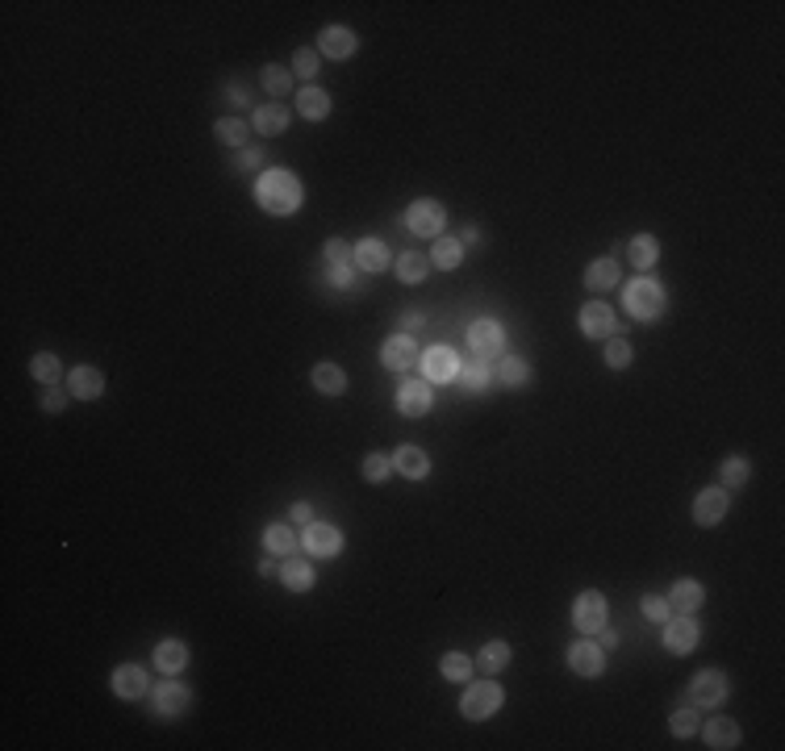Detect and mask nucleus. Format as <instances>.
I'll return each instance as SVG.
<instances>
[{
  "label": "nucleus",
  "mask_w": 785,
  "mask_h": 751,
  "mask_svg": "<svg viewBox=\"0 0 785 751\" xmlns=\"http://www.w3.org/2000/svg\"><path fill=\"white\" fill-rule=\"evenodd\" d=\"M301 180L292 176L289 167H272V172H263L260 184H255V205L268 209L272 218H292L297 209H301Z\"/></svg>",
  "instance_id": "1"
},
{
  "label": "nucleus",
  "mask_w": 785,
  "mask_h": 751,
  "mask_svg": "<svg viewBox=\"0 0 785 751\" xmlns=\"http://www.w3.org/2000/svg\"><path fill=\"white\" fill-rule=\"evenodd\" d=\"M664 305H669L664 288L656 284V280H648V276L631 280V284H627V292H622V309H627L635 322H656V317L664 314Z\"/></svg>",
  "instance_id": "2"
},
{
  "label": "nucleus",
  "mask_w": 785,
  "mask_h": 751,
  "mask_svg": "<svg viewBox=\"0 0 785 751\" xmlns=\"http://www.w3.org/2000/svg\"><path fill=\"white\" fill-rule=\"evenodd\" d=\"M501 701H506L501 684L497 681H477V684H469V693H464V701H460V714H464L469 723H485V718H493V714L501 710Z\"/></svg>",
  "instance_id": "3"
},
{
  "label": "nucleus",
  "mask_w": 785,
  "mask_h": 751,
  "mask_svg": "<svg viewBox=\"0 0 785 751\" xmlns=\"http://www.w3.org/2000/svg\"><path fill=\"white\" fill-rule=\"evenodd\" d=\"M469 347L477 359H501L506 356V330L497 326L493 317H481V322H472L469 326Z\"/></svg>",
  "instance_id": "4"
},
{
  "label": "nucleus",
  "mask_w": 785,
  "mask_h": 751,
  "mask_svg": "<svg viewBox=\"0 0 785 751\" xmlns=\"http://www.w3.org/2000/svg\"><path fill=\"white\" fill-rule=\"evenodd\" d=\"M727 676L723 672H715V668H706V672H698L693 676V684H689V701L698 706V710H715V706H723L727 701Z\"/></svg>",
  "instance_id": "5"
},
{
  "label": "nucleus",
  "mask_w": 785,
  "mask_h": 751,
  "mask_svg": "<svg viewBox=\"0 0 785 751\" xmlns=\"http://www.w3.org/2000/svg\"><path fill=\"white\" fill-rule=\"evenodd\" d=\"M443 221H447V213H443V205L430 201V196H422V201H413V205L405 209V226H410L418 238H439Z\"/></svg>",
  "instance_id": "6"
},
{
  "label": "nucleus",
  "mask_w": 785,
  "mask_h": 751,
  "mask_svg": "<svg viewBox=\"0 0 785 751\" xmlns=\"http://www.w3.org/2000/svg\"><path fill=\"white\" fill-rule=\"evenodd\" d=\"M573 627L581 630V635H597V630L606 627V597L602 593H581L577 601H573Z\"/></svg>",
  "instance_id": "7"
},
{
  "label": "nucleus",
  "mask_w": 785,
  "mask_h": 751,
  "mask_svg": "<svg viewBox=\"0 0 785 751\" xmlns=\"http://www.w3.org/2000/svg\"><path fill=\"white\" fill-rule=\"evenodd\" d=\"M301 547L309 551V555H317V560H334L339 551H343V534H339V526H326V522H309L301 534Z\"/></svg>",
  "instance_id": "8"
},
{
  "label": "nucleus",
  "mask_w": 785,
  "mask_h": 751,
  "mask_svg": "<svg viewBox=\"0 0 785 751\" xmlns=\"http://www.w3.org/2000/svg\"><path fill=\"white\" fill-rule=\"evenodd\" d=\"M568 668L577 672V676H602L606 672V647L593 643V635H585V643L568 647Z\"/></svg>",
  "instance_id": "9"
},
{
  "label": "nucleus",
  "mask_w": 785,
  "mask_h": 751,
  "mask_svg": "<svg viewBox=\"0 0 785 751\" xmlns=\"http://www.w3.org/2000/svg\"><path fill=\"white\" fill-rule=\"evenodd\" d=\"M664 647L673 656H689L698 647V622H693V614H673L664 622Z\"/></svg>",
  "instance_id": "10"
},
{
  "label": "nucleus",
  "mask_w": 785,
  "mask_h": 751,
  "mask_svg": "<svg viewBox=\"0 0 785 751\" xmlns=\"http://www.w3.org/2000/svg\"><path fill=\"white\" fill-rule=\"evenodd\" d=\"M418 368H422L427 384H452L455 376H460V359H455V351H447V347H435V351H427V356L418 359Z\"/></svg>",
  "instance_id": "11"
},
{
  "label": "nucleus",
  "mask_w": 785,
  "mask_h": 751,
  "mask_svg": "<svg viewBox=\"0 0 785 751\" xmlns=\"http://www.w3.org/2000/svg\"><path fill=\"white\" fill-rule=\"evenodd\" d=\"M727 509H731L727 489H702L693 497V522L698 526H718V522L727 518Z\"/></svg>",
  "instance_id": "12"
},
{
  "label": "nucleus",
  "mask_w": 785,
  "mask_h": 751,
  "mask_svg": "<svg viewBox=\"0 0 785 751\" xmlns=\"http://www.w3.org/2000/svg\"><path fill=\"white\" fill-rule=\"evenodd\" d=\"M418 342H413V334H393V339L380 347V364H385L388 372H410L413 364H418Z\"/></svg>",
  "instance_id": "13"
},
{
  "label": "nucleus",
  "mask_w": 785,
  "mask_h": 751,
  "mask_svg": "<svg viewBox=\"0 0 785 751\" xmlns=\"http://www.w3.org/2000/svg\"><path fill=\"white\" fill-rule=\"evenodd\" d=\"M581 334L585 339H610L614 334V309H610L606 300H589L581 309Z\"/></svg>",
  "instance_id": "14"
},
{
  "label": "nucleus",
  "mask_w": 785,
  "mask_h": 751,
  "mask_svg": "<svg viewBox=\"0 0 785 751\" xmlns=\"http://www.w3.org/2000/svg\"><path fill=\"white\" fill-rule=\"evenodd\" d=\"M317 51L326 59H351L359 51V38L347 26H326L317 34Z\"/></svg>",
  "instance_id": "15"
},
{
  "label": "nucleus",
  "mask_w": 785,
  "mask_h": 751,
  "mask_svg": "<svg viewBox=\"0 0 785 751\" xmlns=\"http://www.w3.org/2000/svg\"><path fill=\"white\" fill-rule=\"evenodd\" d=\"M430 405H435V396H430L427 380H405L397 388V410L405 418H422V413H430Z\"/></svg>",
  "instance_id": "16"
},
{
  "label": "nucleus",
  "mask_w": 785,
  "mask_h": 751,
  "mask_svg": "<svg viewBox=\"0 0 785 751\" xmlns=\"http://www.w3.org/2000/svg\"><path fill=\"white\" fill-rule=\"evenodd\" d=\"M151 689V676L147 668H138V664H122V668L113 672V693L125 697V701H134V697H147Z\"/></svg>",
  "instance_id": "17"
},
{
  "label": "nucleus",
  "mask_w": 785,
  "mask_h": 751,
  "mask_svg": "<svg viewBox=\"0 0 785 751\" xmlns=\"http://www.w3.org/2000/svg\"><path fill=\"white\" fill-rule=\"evenodd\" d=\"M155 668L164 672V676H176V672L188 668V647L180 639H164L155 647Z\"/></svg>",
  "instance_id": "18"
},
{
  "label": "nucleus",
  "mask_w": 785,
  "mask_h": 751,
  "mask_svg": "<svg viewBox=\"0 0 785 751\" xmlns=\"http://www.w3.org/2000/svg\"><path fill=\"white\" fill-rule=\"evenodd\" d=\"M297 113H301L305 122H326L331 117V96L314 88V84H305L301 92H297Z\"/></svg>",
  "instance_id": "19"
},
{
  "label": "nucleus",
  "mask_w": 785,
  "mask_h": 751,
  "mask_svg": "<svg viewBox=\"0 0 785 751\" xmlns=\"http://www.w3.org/2000/svg\"><path fill=\"white\" fill-rule=\"evenodd\" d=\"M263 547H268V551H272L276 560H289L292 551H297V547H301V539H297V534H292V526H289V522H272V526H268V531H263Z\"/></svg>",
  "instance_id": "20"
},
{
  "label": "nucleus",
  "mask_w": 785,
  "mask_h": 751,
  "mask_svg": "<svg viewBox=\"0 0 785 751\" xmlns=\"http://www.w3.org/2000/svg\"><path fill=\"white\" fill-rule=\"evenodd\" d=\"M68 388H71V396H80V401H97V396L105 393V376L84 364V368H76L68 376Z\"/></svg>",
  "instance_id": "21"
},
{
  "label": "nucleus",
  "mask_w": 785,
  "mask_h": 751,
  "mask_svg": "<svg viewBox=\"0 0 785 751\" xmlns=\"http://www.w3.org/2000/svg\"><path fill=\"white\" fill-rule=\"evenodd\" d=\"M356 268L359 272H385L388 268V246L380 238H359L356 243Z\"/></svg>",
  "instance_id": "22"
},
{
  "label": "nucleus",
  "mask_w": 785,
  "mask_h": 751,
  "mask_svg": "<svg viewBox=\"0 0 785 751\" xmlns=\"http://www.w3.org/2000/svg\"><path fill=\"white\" fill-rule=\"evenodd\" d=\"M706 739V747H715V751H731V747H740V726L731 723V718H710L702 731Z\"/></svg>",
  "instance_id": "23"
},
{
  "label": "nucleus",
  "mask_w": 785,
  "mask_h": 751,
  "mask_svg": "<svg viewBox=\"0 0 785 751\" xmlns=\"http://www.w3.org/2000/svg\"><path fill=\"white\" fill-rule=\"evenodd\" d=\"M706 601V588L698 580H677L673 593H669V605H673L677 614H693V610H702Z\"/></svg>",
  "instance_id": "24"
},
{
  "label": "nucleus",
  "mask_w": 785,
  "mask_h": 751,
  "mask_svg": "<svg viewBox=\"0 0 785 751\" xmlns=\"http://www.w3.org/2000/svg\"><path fill=\"white\" fill-rule=\"evenodd\" d=\"M188 706V689L180 681H164L159 689H155V714H164V718H172V714H180Z\"/></svg>",
  "instance_id": "25"
},
{
  "label": "nucleus",
  "mask_w": 785,
  "mask_h": 751,
  "mask_svg": "<svg viewBox=\"0 0 785 751\" xmlns=\"http://www.w3.org/2000/svg\"><path fill=\"white\" fill-rule=\"evenodd\" d=\"M393 467H397L405 480H427L430 476L427 451H418V447H401L397 455H393Z\"/></svg>",
  "instance_id": "26"
},
{
  "label": "nucleus",
  "mask_w": 785,
  "mask_h": 751,
  "mask_svg": "<svg viewBox=\"0 0 785 751\" xmlns=\"http://www.w3.org/2000/svg\"><path fill=\"white\" fill-rule=\"evenodd\" d=\"M280 585L289 588V593H309L314 588V568L305 560H297V555H289L284 568H280Z\"/></svg>",
  "instance_id": "27"
},
{
  "label": "nucleus",
  "mask_w": 785,
  "mask_h": 751,
  "mask_svg": "<svg viewBox=\"0 0 785 751\" xmlns=\"http://www.w3.org/2000/svg\"><path fill=\"white\" fill-rule=\"evenodd\" d=\"M622 246H627V260H631L639 272H648L652 263L661 260V243H656L652 234H635L631 243H622Z\"/></svg>",
  "instance_id": "28"
},
{
  "label": "nucleus",
  "mask_w": 785,
  "mask_h": 751,
  "mask_svg": "<svg viewBox=\"0 0 785 751\" xmlns=\"http://www.w3.org/2000/svg\"><path fill=\"white\" fill-rule=\"evenodd\" d=\"M455 380L464 384L469 393H485V388H489V384H493L497 376H493V368H489L485 359H477V356H472L469 364H460V376H455Z\"/></svg>",
  "instance_id": "29"
},
{
  "label": "nucleus",
  "mask_w": 785,
  "mask_h": 751,
  "mask_svg": "<svg viewBox=\"0 0 785 751\" xmlns=\"http://www.w3.org/2000/svg\"><path fill=\"white\" fill-rule=\"evenodd\" d=\"M585 284L593 288V292H606V288L619 284V260H593L589 268H585Z\"/></svg>",
  "instance_id": "30"
},
{
  "label": "nucleus",
  "mask_w": 785,
  "mask_h": 751,
  "mask_svg": "<svg viewBox=\"0 0 785 751\" xmlns=\"http://www.w3.org/2000/svg\"><path fill=\"white\" fill-rule=\"evenodd\" d=\"M284 125H289V109H280V105H263V109H255V117H251V130H260V134H284Z\"/></svg>",
  "instance_id": "31"
},
{
  "label": "nucleus",
  "mask_w": 785,
  "mask_h": 751,
  "mask_svg": "<svg viewBox=\"0 0 785 751\" xmlns=\"http://www.w3.org/2000/svg\"><path fill=\"white\" fill-rule=\"evenodd\" d=\"M497 384H506V388H526V384H531V368H526L523 359L501 356L497 359Z\"/></svg>",
  "instance_id": "32"
},
{
  "label": "nucleus",
  "mask_w": 785,
  "mask_h": 751,
  "mask_svg": "<svg viewBox=\"0 0 785 751\" xmlns=\"http://www.w3.org/2000/svg\"><path fill=\"white\" fill-rule=\"evenodd\" d=\"M506 664H510V647H506V643H501V639L485 643V647H481V656H477V668H481L485 676H497V672L506 668Z\"/></svg>",
  "instance_id": "33"
},
{
  "label": "nucleus",
  "mask_w": 785,
  "mask_h": 751,
  "mask_svg": "<svg viewBox=\"0 0 785 751\" xmlns=\"http://www.w3.org/2000/svg\"><path fill=\"white\" fill-rule=\"evenodd\" d=\"M314 388H317V393H326V396L347 393L343 368H334V364H317V368H314Z\"/></svg>",
  "instance_id": "34"
},
{
  "label": "nucleus",
  "mask_w": 785,
  "mask_h": 751,
  "mask_svg": "<svg viewBox=\"0 0 785 751\" xmlns=\"http://www.w3.org/2000/svg\"><path fill=\"white\" fill-rule=\"evenodd\" d=\"M213 134H218V142H226V147L243 150L247 147V138H251V125L238 122V117H221V122L213 125Z\"/></svg>",
  "instance_id": "35"
},
{
  "label": "nucleus",
  "mask_w": 785,
  "mask_h": 751,
  "mask_svg": "<svg viewBox=\"0 0 785 751\" xmlns=\"http://www.w3.org/2000/svg\"><path fill=\"white\" fill-rule=\"evenodd\" d=\"M460 260H464V243H460V238H439V243H435V251H430V263H435V268H443V272L460 268Z\"/></svg>",
  "instance_id": "36"
},
{
  "label": "nucleus",
  "mask_w": 785,
  "mask_h": 751,
  "mask_svg": "<svg viewBox=\"0 0 785 751\" xmlns=\"http://www.w3.org/2000/svg\"><path fill=\"white\" fill-rule=\"evenodd\" d=\"M427 255H418V251H405L397 260V276H401V284H422L427 280Z\"/></svg>",
  "instance_id": "37"
},
{
  "label": "nucleus",
  "mask_w": 785,
  "mask_h": 751,
  "mask_svg": "<svg viewBox=\"0 0 785 751\" xmlns=\"http://www.w3.org/2000/svg\"><path fill=\"white\" fill-rule=\"evenodd\" d=\"M718 476H723V489H740V484L752 476V464H748L744 455H727L723 467H718Z\"/></svg>",
  "instance_id": "38"
},
{
  "label": "nucleus",
  "mask_w": 785,
  "mask_h": 751,
  "mask_svg": "<svg viewBox=\"0 0 785 751\" xmlns=\"http://www.w3.org/2000/svg\"><path fill=\"white\" fill-rule=\"evenodd\" d=\"M439 672L447 676V681H455V684H464L472 676V659L464 656V651H447V656L439 659Z\"/></svg>",
  "instance_id": "39"
},
{
  "label": "nucleus",
  "mask_w": 785,
  "mask_h": 751,
  "mask_svg": "<svg viewBox=\"0 0 785 751\" xmlns=\"http://www.w3.org/2000/svg\"><path fill=\"white\" fill-rule=\"evenodd\" d=\"M263 88H268L272 96L292 92V71L280 68V63H268V68H263Z\"/></svg>",
  "instance_id": "40"
},
{
  "label": "nucleus",
  "mask_w": 785,
  "mask_h": 751,
  "mask_svg": "<svg viewBox=\"0 0 785 751\" xmlns=\"http://www.w3.org/2000/svg\"><path fill=\"white\" fill-rule=\"evenodd\" d=\"M393 476V455H380V451H372L368 459H364V480L368 484H380V480Z\"/></svg>",
  "instance_id": "41"
},
{
  "label": "nucleus",
  "mask_w": 785,
  "mask_h": 751,
  "mask_svg": "<svg viewBox=\"0 0 785 751\" xmlns=\"http://www.w3.org/2000/svg\"><path fill=\"white\" fill-rule=\"evenodd\" d=\"M322 255H326L331 268H351V263H356V246L343 243V238H326V251H322Z\"/></svg>",
  "instance_id": "42"
},
{
  "label": "nucleus",
  "mask_w": 785,
  "mask_h": 751,
  "mask_svg": "<svg viewBox=\"0 0 785 751\" xmlns=\"http://www.w3.org/2000/svg\"><path fill=\"white\" fill-rule=\"evenodd\" d=\"M29 376H38L42 384H59V376H63V368H59V359L55 356H34V364H29Z\"/></svg>",
  "instance_id": "43"
},
{
  "label": "nucleus",
  "mask_w": 785,
  "mask_h": 751,
  "mask_svg": "<svg viewBox=\"0 0 785 751\" xmlns=\"http://www.w3.org/2000/svg\"><path fill=\"white\" fill-rule=\"evenodd\" d=\"M631 359H635L631 342L622 339V334H610V342H606V364H610V368H627Z\"/></svg>",
  "instance_id": "44"
},
{
  "label": "nucleus",
  "mask_w": 785,
  "mask_h": 751,
  "mask_svg": "<svg viewBox=\"0 0 785 751\" xmlns=\"http://www.w3.org/2000/svg\"><path fill=\"white\" fill-rule=\"evenodd\" d=\"M639 610H644V618H648V622H669V618H673V605H669V597H656V593H648V597L639 601Z\"/></svg>",
  "instance_id": "45"
},
{
  "label": "nucleus",
  "mask_w": 785,
  "mask_h": 751,
  "mask_svg": "<svg viewBox=\"0 0 785 751\" xmlns=\"http://www.w3.org/2000/svg\"><path fill=\"white\" fill-rule=\"evenodd\" d=\"M669 726H673V735H693V731H698V710H693V706H681V710H673Z\"/></svg>",
  "instance_id": "46"
},
{
  "label": "nucleus",
  "mask_w": 785,
  "mask_h": 751,
  "mask_svg": "<svg viewBox=\"0 0 785 751\" xmlns=\"http://www.w3.org/2000/svg\"><path fill=\"white\" fill-rule=\"evenodd\" d=\"M42 410H46V413L68 410V393H63L59 384H46V393H42Z\"/></svg>",
  "instance_id": "47"
},
{
  "label": "nucleus",
  "mask_w": 785,
  "mask_h": 751,
  "mask_svg": "<svg viewBox=\"0 0 785 751\" xmlns=\"http://www.w3.org/2000/svg\"><path fill=\"white\" fill-rule=\"evenodd\" d=\"M326 284H331V288H356L359 284V280H356V263H351V268H331Z\"/></svg>",
  "instance_id": "48"
},
{
  "label": "nucleus",
  "mask_w": 785,
  "mask_h": 751,
  "mask_svg": "<svg viewBox=\"0 0 785 751\" xmlns=\"http://www.w3.org/2000/svg\"><path fill=\"white\" fill-rule=\"evenodd\" d=\"M292 71L297 76H317V51H297L292 55Z\"/></svg>",
  "instance_id": "49"
},
{
  "label": "nucleus",
  "mask_w": 785,
  "mask_h": 751,
  "mask_svg": "<svg viewBox=\"0 0 785 751\" xmlns=\"http://www.w3.org/2000/svg\"><path fill=\"white\" fill-rule=\"evenodd\" d=\"M314 522V509L305 506V501H297V506L289 509V526H309Z\"/></svg>",
  "instance_id": "50"
},
{
  "label": "nucleus",
  "mask_w": 785,
  "mask_h": 751,
  "mask_svg": "<svg viewBox=\"0 0 785 751\" xmlns=\"http://www.w3.org/2000/svg\"><path fill=\"white\" fill-rule=\"evenodd\" d=\"M260 159H263V155L255 147H243V150H238V172H255V167H260Z\"/></svg>",
  "instance_id": "51"
},
{
  "label": "nucleus",
  "mask_w": 785,
  "mask_h": 751,
  "mask_svg": "<svg viewBox=\"0 0 785 751\" xmlns=\"http://www.w3.org/2000/svg\"><path fill=\"white\" fill-rule=\"evenodd\" d=\"M422 322H427L422 314H405V317H401V334H413V330L422 326Z\"/></svg>",
  "instance_id": "52"
},
{
  "label": "nucleus",
  "mask_w": 785,
  "mask_h": 751,
  "mask_svg": "<svg viewBox=\"0 0 785 751\" xmlns=\"http://www.w3.org/2000/svg\"><path fill=\"white\" fill-rule=\"evenodd\" d=\"M597 635H602V647H619V635H614V630H610V627H602V630H597Z\"/></svg>",
  "instance_id": "53"
}]
</instances>
